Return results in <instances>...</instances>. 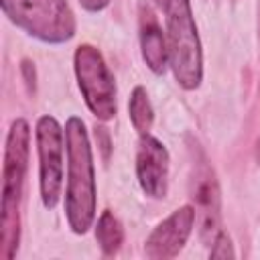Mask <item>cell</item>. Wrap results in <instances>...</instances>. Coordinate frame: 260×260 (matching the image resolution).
<instances>
[{
    "mask_svg": "<svg viewBox=\"0 0 260 260\" xmlns=\"http://www.w3.org/2000/svg\"><path fill=\"white\" fill-rule=\"evenodd\" d=\"M211 258H234V248H232V240L225 232H217V236L211 242Z\"/></svg>",
    "mask_w": 260,
    "mask_h": 260,
    "instance_id": "4fadbf2b",
    "label": "cell"
},
{
    "mask_svg": "<svg viewBox=\"0 0 260 260\" xmlns=\"http://www.w3.org/2000/svg\"><path fill=\"white\" fill-rule=\"evenodd\" d=\"M30 128L26 120L12 122L6 136L2 167V199H0V258L12 260L20 240V195L28 167Z\"/></svg>",
    "mask_w": 260,
    "mask_h": 260,
    "instance_id": "7a4b0ae2",
    "label": "cell"
},
{
    "mask_svg": "<svg viewBox=\"0 0 260 260\" xmlns=\"http://www.w3.org/2000/svg\"><path fill=\"white\" fill-rule=\"evenodd\" d=\"M79 89L91 114L100 120L116 116V81L93 45H79L73 57Z\"/></svg>",
    "mask_w": 260,
    "mask_h": 260,
    "instance_id": "5b68a950",
    "label": "cell"
},
{
    "mask_svg": "<svg viewBox=\"0 0 260 260\" xmlns=\"http://www.w3.org/2000/svg\"><path fill=\"white\" fill-rule=\"evenodd\" d=\"M167 47L169 65L183 89H195L203 77L201 43L189 0H169L167 4Z\"/></svg>",
    "mask_w": 260,
    "mask_h": 260,
    "instance_id": "3957f363",
    "label": "cell"
},
{
    "mask_svg": "<svg viewBox=\"0 0 260 260\" xmlns=\"http://www.w3.org/2000/svg\"><path fill=\"white\" fill-rule=\"evenodd\" d=\"M189 185L191 197L195 201V213H199L201 221V238L211 244L219 232V189L205 158L193 162Z\"/></svg>",
    "mask_w": 260,
    "mask_h": 260,
    "instance_id": "ba28073f",
    "label": "cell"
},
{
    "mask_svg": "<svg viewBox=\"0 0 260 260\" xmlns=\"http://www.w3.org/2000/svg\"><path fill=\"white\" fill-rule=\"evenodd\" d=\"M195 217H197V213H195V207H191V205H183V207L175 209L146 238L144 254L152 260L175 258L181 252V248L185 246L187 238L191 236Z\"/></svg>",
    "mask_w": 260,
    "mask_h": 260,
    "instance_id": "52a82bcc",
    "label": "cell"
},
{
    "mask_svg": "<svg viewBox=\"0 0 260 260\" xmlns=\"http://www.w3.org/2000/svg\"><path fill=\"white\" fill-rule=\"evenodd\" d=\"M67 191L65 213L75 234H85L95 219V173L85 124L71 116L65 124Z\"/></svg>",
    "mask_w": 260,
    "mask_h": 260,
    "instance_id": "6da1fadb",
    "label": "cell"
},
{
    "mask_svg": "<svg viewBox=\"0 0 260 260\" xmlns=\"http://www.w3.org/2000/svg\"><path fill=\"white\" fill-rule=\"evenodd\" d=\"M95 240L106 256H114L120 250L124 242V230L112 211H104L100 215L98 228H95Z\"/></svg>",
    "mask_w": 260,
    "mask_h": 260,
    "instance_id": "8fae6325",
    "label": "cell"
},
{
    "mask_svg": "<svg viewBox=\"0 0 260 260\" xmlns=\"http://www.w3.org/2000/svg\"><path fill=\"white\" fill-rule=\"evenodd\" d=\"M154 2H156L160 8H167V4H169V0H154Z\"/></svg>",
    "mask_w": 260,
    "mask_h": 260,
    "instance_id": "9a60e30c",
    "label": "cell"
},
{
    "mask_svg": "<svg viewBox=\"0 0 260 260\" xmlns=\"http://www.w3.org/2000/svg\"><path fill=\"white\" fill-rule=\"evenodd\" d=\"M256 158H258V162H260V138H258V148H256Z\"/></svg>",
    "mask_w": 260,
    "mask_h": 260,
    "instance_id": "2e32d148",
    "label": "cell"
},
{
    "mask_svg": "<svg viewBox=\"0 0 260 260\" xmlns=\"http://www.w3.org/2000/svg\"><path fill=\"white\" fill-rule=\"evenodd\" d=\"M65 132L53 116H43L37 122V150H39V183L41 199L47 209H53L63 185V152Z\"/></svg>",
    "mask_w": 260,
    "mask_h": 260,
    "instance_id": "8992f818",
    "label": "cell"
},
{
    "mask_svg": "<svg viewBox=\"0 0 260 260\" xmlns=\"http://www.w3.org/2000/svg\"><path fill=\"white\" fill-rule=\"evenodd\" d=\"M0 4L16 26L45 43H63L75 32V18L65 0H0Z\"/></svg>",
    "mask_w": 260,
    "mask_h": 260,
    "instance_id": "277c9868",
    "label": "cell"
},
{
    "mask_svg": "<svg viewBox=\"0 0 260 260\" xmlns=\"http://www.w3.org/2000/svg\"><path fill=\"white\" fill-rule=\"evenodd\" d=\"M128 114H130L132 126L138 130L140 136L150 132L154 114H152V106H150V100H148V93L144 87H140V85L134 87L130 102H128Z\"/></svg>",
    "mask_w": 260,
    "mask_h": 260,
    "instance_id": "7c38bea8",
    "label": "cell"
},
{
    "mask_svg": "<svg viewBox=\"0 0 260 260\" xmlns=\"http://www.w3.org/2000/svg\"><path fill=\"white\" fill-rule=\"evenodd\" d=\"M138 24H140V49H142V59L148 65L150 71L162 73L169 63V47L165 32L158 24V18L154 10L148 4L138 6Z\"/></svg>",
    "mask_w": 260,
    "mask_h": 260,
    "instance_id": "30bf717a",
    "label": "cell"
},
{
    "mask_svg": "<svg viewBox=\"0 0 260 260\" xmlns=\"http://www.w3.org/2000/svg\"><path fill=\"white\" fill-rule=\"evenodd\" d=\"M136 175L142 191L148 197H165L169 181V152L165 144L150 134H144L138 142Z\"/></svg>",
    "mask_w": 260,
    "mask_h": 260,
    "instance_id": "9c48e42d",
    "label": "cell"
},
{
    "mask_svg": "<svg viewBox=\"0 0 260 260\" xmlns=\"http://www.w3.org/2000/svg\"><path fill=\"white\" fill-rule=\"evenodd\" d=\"M81 2V6L85 8V10H89V12H100V10H104L108 4H110V0H79Z\"/></svg>",
    "mask_w": 260,
    "mask_h": 260,
    "instance_id": "5bb4252c",
    "label": "cell"
}]
</instances>
